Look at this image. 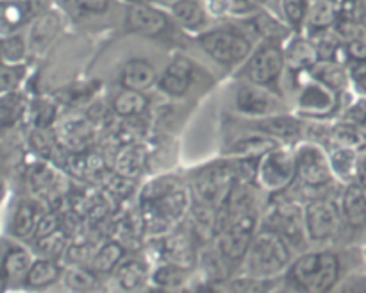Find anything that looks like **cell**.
Returning <instances> with one entry per match:
<instances>
[{
  "label": "cell",
  "instance_id": "obj_1",
  "mask_svg": "<svg viewBox=\"0 0 366 293\" xmlns=\"http://www.w3.org/2000/svg\"><path fill=\"white\" fill-rule=\"evenodd\" d=\"M192 204L189 186L177 175L164 174L150 179L139 192L143 232L154 238L168 234L188 217Z\"/></svg>",
  "mask_w": 366,
  "mask_h": 293
},
{
  "label": "cell",
  "instance_id": "obj_2",
  "mask_svg": "<svg viewBox=\"0 0 366 293\" xmlns=\"http://www.w3.org/2000/svg\"><path fill=\"white\" fill-rule=\"evenodd\" d=\"M238 182V168L232 161H217L197 168L189 177L193 206L206 207L217 213Z\"/></svg>",
  "mask_w": 366,
  "mask_h": 293
},
{
  "label": "cell",
  "instance_id": "obj_3",
  "mask_svg": "<svg viewBox=\"0 0 366 293\" xmlns=\"http://www.w3.org/2000/svg\"><path fill=\"white\" fill-rule=\"evenodd\" d=\"M342 275V263L335 252H306L293 259L286 279L293 288L307 293H324L335 288Z\"/></svg>",
  "mask_w": 366,
  "mask_h": 293
},
{
  "label": "cell",
  "instance_id": "obj_4",
  "mask_svg": "<svg viewBox=\"0 0 366 293\" xmlns=\"http://www.w3.org/2000/svg\"><path fill=\"white\" fill-rule=\"evenodd\" d=\"M293 247L277 232L261 229L243 259V274L261 279H274L293 263Z\"/></svg>",
  "mask_w": 366,
  "mask_h": 293
},
{
  "label": "cell",
  "instance_id": "obj_5",
  "mask_svg": "<svg viewBox=\"0 0 366 293\" xmlns=\"http://www.w3.org/2000/svg\"><path fill=\"white\" fill-rule=\"evenodd\" d=\"M297 88V113L300 116L325 120L340 109L342 91H336L324 81L315 77L313 70L290 71Z\"/></svg>",
  "mask_w": 366,
  "mask_h": 293
},
{
  "label": "cell",
  "instance_id": "obj_6",
  "mask_svg": "<svg viewBox=\"0 0 366 293\" xmlns=\"http://www.w3.org/2000/svg\"><path fill=\"white\" fill-rule=\"evenodd\" d=\"M257 224H259L257 206L245 207L231 214L227 227L214 238V247L229 270L243 264V259L254 242V236L257 234Z\"/></svg>",
  "mask_w": 366,
  "mask_h": 293
},
{
  "label": "cell",
  "instance_id": "obj_7",
  "mask_svg": "<svg viewBox=\"0 0 366 293\" xmlns=\"http://www.w3.org/2000/svg\"><path fill=\"white\" fill-rule=\"evenodd\" d=\"M297 177L299 174H297L295 149H292L288 143H281L274 150L264 154L257 164V188L274 197L286 193Z\"/></svg>",
  "mask_w": 366,
  "mask_h": 293
},
{
  "label": "cell",
  "instance_id": "obj_8",
  "mask_svg": "<svg viewBox=\"0 0 366 293\" xmlns=\"http://www.w3.org/2000/svg\"><path fill=\"white\" fill-rule=\"evenodd\" d=\"M200 49L222 66H236L249 59L252 54V41L243 32L229 27L211 29L197 36Z\"/></svg>",
  "mask_w": 366,
  "mask_h": 293
},
{
  "label": "cell",
  "instance_id": "obj_9",
  "mask_svg": "<svg viewBox=\"0 0 366 293\" xmlns=\"http://www.w3.org/2000/svg\"><path fill=\"white\" fill-rule=\"evenodd\" d=\"M297 181L307 188H327L335 179L329 159V150L317 141H300L295 146Z\"/></svg>",
  "mask_w": 366,
  "mask_h": 293
},
{
  "label": "cell",
  "instance_id": "obj_10",
  "mask_svg": "<svg viewBox=\"0 0 366 293\" xmlns=\"http://www.w3.org/2000/svg\"><path fill=\"white\" fill-rule=\"evenodd\" d=\"M304 220H306L307 239L313 243L327 242L335 238L342 227L343 211L342 202L332 197H317L304 206Z\"/></svg>",
  "mask_w": 366,
  "mask_h": 293
},
{
  "label": "cell",
  "instance_id": "obj_11",
  "mask_svg": "<svg viewBox=\"0 0 366 293\" xmlns=\"http://www.w3.org/2000/svg\"><path fill=\"white\" fill-rule=\"evenodd\" d=\"M286 68V54L281 41L264 39L247 59L243 77L261 86H270L277 81Z\"/></svg>",
  "mask_w": 366,
  "mask_h": 293
},
{
  "label": "cell",
  "instance_id": "obj_12",
  "mask_svg": "<svg viewBox=\"0 0 366 293\" xmlns=\"http://www.w3.org/2000/svg\"><path fill=\"white\" fill-rule=\"evenodd\" d=\"M264 229L281 234L293 249H299L307 239L304 207L290 199H277L264 218Z\"/></svg>",
  "mask_w": 366,
  "mask_h": 293
},
{
  "label": "cell",
  "instance_id": "obj_13",
  "mask_svg": "<svg viewBox=\"0 0 366 293\" xmlns=\"http://www.w3.org/2000/svg\"><path fill=\"white\" fill-rule=\"evenodd\" d=\"M54 132H56L59 145L68 154L89 150L97 138L95 121L81 113H74L59 118L57 124L54 125Z\"/></svg>",
  "mask_w": 366,
  "mask_h": 293
},
{
  "label": "cell",
  "instance_id": "obj_14",
  "mask_svg": "<svg viewBox=\"0 0 366 293\" xmlns=\"http://www.w3.org/2000/svg\"><path fill=\"white\" fill-rule=\"evenodd\" d=\"M236 109L250 118H263L268 114L281 113L282 100L268 86L243 81L236 89Z\"/></svg>",
  "mask_w": 366,
  "mask_h": 293
},
{
  "label": "cell",
  "instance_id": "obj_15",
  "mask_svg": "<svg viewBox=\"0 0 366 293\" xmlns=\"http://www.w3.org/2000/svg\"><path fill=\"white\" fill-rule=\"evenodd\" d=\"M125 27L132 34L159 38L172 29V20L164 11L150 4H132L125 13Z\"/></svg>",
  "mask_w": 366,
  "mask_h": 293
},
{
  "label": "cell",
  "instance_id": "obj_16",
  "mask_svg": "<svg viewBox=\"0 0 366 293\" xmlns=\"http://www.w3.org/2000/svg\"><path fill=\"white\" fill-rule=\"evenodd\" d=\"M36 257L27 247L14 238H4L2 242V284L4 289L9 282L24 281Z\"/></svg>",
  "mask_w": 366,
  "mask_h": 293
},
{
  "label": "cell",
  "instance_id": "obj_17",
  "mask_svg": "<svg viewBox=\"0 0 366 293\" xmlns=\"http://www.w3.org/2000/svg\"><path fill=\"white\" fill-rule=\"evenodd\" d=\"M192 236L188 232H182L179 229H174L168 234L159 236V263L163 261H172L181 267L192 268L197 263V252L193 247Z\"/></svg>",
  "mask_w": 366,
  "mask_h": 293
},
{
  "label": "cell",
  "instance_id": "obj_18",
  "mask_svg": "<svg viewBox=\"0 0 366 293\" xmlns=\"http://www.w3.org/2000/svg\"><path fill=\"white\" fill-rule=\"evenodd\" d=\"M193 82V63L184 56H175L159 75L157 88L168 96H182L188 93Z\"/></svg>",
  "mask_w": 366,
  "mask_h": 293
},
{
  "label": "cell",
  "instance_id": "obj_19",
  "mask_svg": "<svg viewBox=\"0 0 366 293\" xmlns=\"http://www.w3.org/2000/svg\"><path fill=\"white\" fill-rule=\"evenodd\" d=\"M250 127L256 131L264 132V134L272 136V138L279 139L281 143H292L302 136L304 124L300 118L293 116V114H268L263 118H254L250 120Z\"/></svg>",
  "mask_w": 366,
  "mask_h": 293
},
{
  "label": "cell",
  "instance_id": "obj_20",
  "mask_svg": "<svg viewBox=\"0 0 366 293\" xmlns=\"http://www.w3.org/2000/svg\"><path fill=\"white\" fill-rule=\"evenodd\" d=\"M63 29V18L57 11L49 9L45 13H39L32 18V24L29 27V49L34 54H41Z\"/></svg>",
  "mask_w": 366,
  "mask_h": 293
},
{
  "label": "cell",
  "instance_id": "obj_21",
  "mask_svg": "<svg viewBox=\"0 0 366 293\" xmlns=\"http://www.w3.org/2000/svg\"><path fill=\"white\" fill-rule=\"evenodd\" d=\"M39 207L41 206H39V202H36L34 199H24L16 204L13 218H11L9 224L11 238L18 239V242L34 239L39 218L45 213V211H41Z\"/></svg>",
  "mask_w": 366,
  "mask_h": 293
},
{
  "label": "cell",
  "instance_id": "obj_22",
  "mask_svg": "<svg viewBox=\"0 0 366 293\" xmlns=\"http://www.w3.org/2000/svg\"><path fill=\"white\" fill-rule=\"evenodd\" d=\"M147 157H149V152H147V146L143 145V143H124L113 156L111 168H113L118 175H124V177L136 179V181H138L139 175L145 170Z\"/></svg>",
  "mask_w": 366,
  "mask_h": 293
},
{
  "label": "cell",
  "instance_id": "obj_23",
  "mask_svg": "<svg viewBox=\"0 0 366 293\" xmlns=\"http://www.w3.org/2000/svg\"><path fill=\"white\" fill-rule=\"evenodd\" d=\"M286 54V70L300 71V70H313L320 63V54H318L317 43L313 38H304V36H295L288 41L285 49Z\"/></svg>",
  "mask_w": 366,
  "mask_h": 293
},
{
  "label": "cell",
  "instance_id": "obj_24",
  "mask_svg": "<svg viewBox=\"0 0 366 293\" xmlns=\"http://www.w3.org/2000/svg\"><path fill=\"white\" fill-rule=\"evenodd\" d=\"M343 220L352 229L366 227V188L361 182L352 181L345 184L342 193Z\"/></svg>",
  "mask_w": 366,
  "mask_h": 293
},
{
  "label": "cell",
  "instance_id": "obj_25",
  "mask_svg": "<svg viewBox=\"0 0 366 293\" xmlns=\"http://www.w3.org/2000/svg\"><path fill=\"white\" fill-rule=\"evenodd\" d=\"M54 163L50 161H43V163H36L31 168V174H29V186H31L32 193H36L41 199H57V197L63 193L61 184H63V179H61L59 170H57V164L52 167Z\"/></svg>",
  "mask_w": 366,
  "mask_h": 293
},
{
  "label": "cell",
  "instance_id": "obj_26",
  "mask_svg": "<svg viewBox=\"0 0 366 293\" xmlns=\"http://www.w3.org/2000/svg\"><path fill=\"white\" fill-rule=\"evenodd\" d=\"M157 81H159V75L156 68L145 59L127 61L120 70V86L125 89L149 91L157 84Z\"/></svg>",
  "mask_w": 366,
  "mask_h": 293
},
{
  "label": "cell",
  "instance_id": "obj_27",
  "mask_svg": "<svg viewBox=\"0 0 366 293\" xmlns=\"http://www.w3.org/2000/svg\"><path fill=\"white\" fill-rule=\"evenodd\" d=\"M281 145V141L264 132L257 131L256 134L243 136L229 145V156L234 159H261L264 154L274 150L275 146Z\"/></svg>",
  "mask_w": 366,
  "mask_h": 293
},
{
  "label": "cell",
  "instance_id": "obj_28",
  "mask_svg": "<svg viewBox=\"0 0 366 293\" xmlns=\"http://www.w3.org/2000/svg\"><path fill=\"white\" fill-rule=\"evenodd\" d=\"M150 274L152 270L147 261L138 259V257H125L114 270V281L118 288L124 292H134L150 281Z\"/></svg>",
  "mask_w": 366,
  "mask_h": 293
},
{
  "label": "cell",
  "instance_id": "obj_29",
  "mask_svg": "<svg viewBox=\"0 0 366 293\" xmlns=\"http://www.w3.org/2000/svg\"><path fill=\"white\" fill-rule=\"evenodd\" d=\"M61 275H63V267H61L59 261L38 256L21 282L29 289H45L56 284Z\"/></svg>",
  "mask_w": 366,
  "mask_h": 293
},
{
  "label": "cell",
  "instance_id": "obj_30",
  "mask_svg": "<svg viewBox=\"0 0 366 293\" xmlns=\"http://www.w3.org/2000/svg\"><path fill=\"white\" fill-rule=\"evenodd\" d=\"M170 13L175 24L188 31H200L207 24V7L202 0H174Z\"/></svg>",
  "mask_w": 366,
  "mask_h": 293
},
{
  "label": "cell",
  "instance_id": "obj_31",
  "mask_svg": "<svg viewBox=\"0 0 366 293\" xmlns=\"http://www.w3.org/2000/svg\"><path fill=\"white\" fill-rule=\"evenodd\" d=\"M360 150L350 149V146H329V159H331V168L332 174H335V179L345 182V184L356 181L357 168H360Z\"/></svg>",
  "mask_w": 366,
  "mask_h": 293
},
{
  "label": "cell",
  "instance_id": "obj_32",
  "mask_svg": "<svg viewBox=\"0 0 366 293\" xmlns=\"http://www.w3.org/2000/svg\"><path fill=\"white\" fill-rule=\"evenodd\" d=\"M29 145L34 150L36 156L41 157L43 161H50L54 164H59L57 159L64 157L66 159L68 152L59 145L57 141V136L52 129H39V127H31L29 132Z\"/></svg>",
  "mask_w": 366,
  "mask_h": 293
},
{
  "label": "cell",
  "instance_id": "obj_33",
  "mask_svg": "<svg viewBox=\"0 0 366 293\" xmlns=\"http://www.w3.org/2000/svg\"><path fill=\"white\" fill-rule=\"evenodd\" d=\"M342 14V7L338 6L336 0H318L313 2L310 7V14H307L306 27L310 34H317V32L327 31L336 25Z\"/></svg>",
  "mask_w": 366,
  "mask_h": 293
},
{
  "label": "cell",
  "instance_id": "obj_34",
  "mask_svg": "<svg viewBox=\"0 0 366 293\" xmlns=\"http://www.w3.org/2000/svg\"><path fill=\"white\" fill-rule=\"evenodd\" d=\"M125 259V245L118 239L104 242L97 250H93V256L89 259V267L99 275L114 274L118 264Z\"/></svg>",
  "mask_w": 366,
  "mask_h": 293
},
{
  "label": "cell",
  "instance_id": "obj_35",
  "mask_svg": "<svg viewBox=\"0 0 366 293\" xmlns=\"http://www.w3.org/2000/svg\"><path fill=\"white\" fill-rule=\"evenodd\" d=\"M329 146H350L360 152L366 150V131L361 129L360 125L352 124V121H340V124L332 125L327 132Z\"/></svg>",
  "mask_w": 366,
  "mask_h": 293
},
{
  "label": "cell",
  "instance_id": "obj_36",
  "mask_svg": "<svg viewBox=\"0 0 366 293\" xmlns=\"http://www.w3.org/2000/svg\"><path fill=\"white\" fill-rule=\"evenodd\" d=\"M149 107V99L145 91H136V89H122L111 102V111L118 118H136L143 114Z\"/></svg>",
  "mask_w": 366,
  "mask_h": 293
},
{
  "label": "cell",
  "instance_id": "obj_37",
  "mask_svg": "<svg viewBox=\"0 0 366 293\" xmlns=\"http://www.w3.org/2000/svg\"><path fill=\"white\" fill-rule=\"evenodd\" d=\"M61 281L70 292H93L99 288V274L89 264H70L63 268Z\"/></svg>",
  "mask_w": 366,
  "mask_h": 293
},
{
  "label": "cell",
  "instance_id": "obj_38",
  "mask_svg": "<svg viewBox=\"0 0 366 293\" xmlns=\"http://www.w3.org/2000/svg\"><path fill=\"white\" fill-rule=\"evenodd\" d=\"M29 100L20 93V89L9 93H2V102H0V121L2 129L14 127L29 111Z\"/></svg>",
  "mask_w": 366,
  "mask_h": 293
},
{
  "label": "cell",
  "instance_id": "obj_39",
  "mask_svg": "<svg viewBox=\"0 0 366 293\" xmlns=\"http://www.w3.org/2000/svg\"><path fill=\"white\" fill-rule=\"evenodd\" d=\"M189 268L181 267L177 263H172V261H163V263L157 264L156 268L150 274V282L157 288H179V286L184 284L188 281Z\"/></svg>",
  "mask_w": 366,
  "mask_h": 293
},
{
  "label": "cell",
  "instance_id": "obj_40",
  "mask_svg": "<svg viewBox=\"0 0 366 293\" xmlns=\"http://www.w3.org/2000/svg\"><path fill=\"white\" fill-rule=\"evenodd\" d=\"M31 127L52 129L57 124V102L49 96H36L31 100L27 111Z\"/></svg>",
  "mask_w": 366,
  "mask_h": 293
},
{
  "label": "cell",
  "instance_id": "obj_41",
  "mask_svg": "<svg viewBox=\"0 0 366 293\" xmlns=\"http://www.w3.org/2000/svg\"><path fill=\"white\" fill-rule=\"evenodd\" d=\"M252 16V25H254V31L264 39H272V41H282V39H288L290 38V32L293 31L288 24H282L279 21L277 18L270 16L268 13H263V11H256Z\"/></svg>",
  "mask_w": 366,
  "mask_h": 293
},
{
  "label": "cell",
  "instance_id": "obj_42",
  "mask_svg": "<svg viewBox=\"0 0 366 293\" xmlns=\"http://www.w3.org/2000/svg\"><path fill=\"white\" fill-rule=\"evenodd\" d=\"M313 74L315 77H318L320 81H324L325 84L335 88L336 91H343V89L347 88V82L350 81L349 68L336 63V61H320V63L313 68Z\"/></svg>",
  "mask_w": 366,
  "mask_h": 293
},
{
  "label": "cell",
  "instance_id": "obj_43",
  "mask_svg": "<svg viewBox=\"0 0 366 293\" xmlns=\"http://www.w3.org/2000/svg\"><path fill=\"white\" fill-rule=\"evenodd\" d=\"M68 238L70 236L63 229H57V231L50 232V234L43 236V238L34 239L36 250L39 252V256L61 261L64 257V254H66L68 247H70V239Z\"/></svg>",
  "mask_w": 366,
  "mask_h": 293
},
{
  "label": "cell",
  "instance_id": "obj_44",
  "mask_svg": "<svg viewBox=\"0 0 366 293\" xmlns=\"http://www.w3.org/2000/svg\"><path fill=\"white\" fill-rule=\"evenodd\" d=\"M207 11L217 16L232 14V16H250L257 11V4L254 0H207Z\"/></svg>",
  "mask_w": 366,
  "mask_h": 293
},
{
  "label": "cell",
  "instance_id": "obj_45",
  "mask_svg": "<svg viewBox=\"0 0 366 293\" xmlns=\"http://www.w3.org/2000/svg\"><path fill=\"white\" fill-rule=\"evenodd\" d=\"M29 39L25 36L13 32L4 34L2 38V63H25L29 54Z\"/></svg>",
  "mask_w": 366,
  "mask_h": 293
},
{
  "label": "cell",
  "instance_id": "obj_46",
  "mask_svg": "<svg viewBox=\"0 0 366 293\" xmlns=\"http://www.w3.org/2000/svg\"><path fill=\"white\" fill-rule=\"evenodd\" d=\"M310 7V0H281L282 16L293 31H300L302 27H306Z\"/></svg>",
  "mask_w": 366,
  "mask_h": 293
},
{
  "label": "cell",
  "instance_id": "obj_47",
  "mask_svg": "<svg viewBox=\"0 0 366 293\" xmlns=\"http://www.w3.org/2000/svg\"><path fill=\"white\" fill-rule=\"evenodd\" d=\"M27 77V66L25 63H2V74H0V91L9 93L20 89Z\"/></svg>",
  "mask_w": 366,
  "mask_h": 293
},
{
  "label": "cell",
  "instance_id": "obj_48",
  "mask_svg": "<svg viewBox=\"0 0 366 293\" xmlns=\"http://www.w3.org/2000/svg\"><path fill=\"white\" fill-rule=\"evenodd\" d=\"M4 27L11 29V31H16L18 27L27 21V18H31L27 6L24 2H18V0H6L4 2Z\"/></svg>",
  "mask_w": 366,
  "mask_h": 293
},
{
  "label": "cell",
  "instance_id": "obj_49",
  "mask_svg": "<svg viewBox=\"0 0 366 293\" xmlns=\"http://www.w3.org/2000/svg\"><path fill=\"white\" fill-rule=\"evenodd\" d=\"M272 286V279H261L252 277V275L243 274V277L232 279L229 288L236 289V292H264Z\"/></svg>",
  "mask_w": 366,
  "mask_h": 293
},
{
  "label": "cell",
  "instance_id": "obj_50",
  "mask_svg": "<svg viewBox=\"0 0 366 293\" xmlns=\"http://www.w3.org/2000/svg\"><path fill=\"white\" fill-rule=\"evenodd\" d=\"M57 229H61V217L56 213V211H45V213L41 214V218H39V224H38V229H36V234H34V239L38 238H43V236L50 234V232L57 231Z\"/></svg>",
  "mask_w": 366,
  "mask_h": 293
},
{
  "label": "cell",
  "instance_id": "obj_51",
  "mask_svg": "<svg viewBox=\"0 0 366 293\" xmlns=\"http://www.w3.org/2000/svg\"><path fill=\"white\" fill-rule=\"evenodd\" d=\"M347 52H349L350 64L366 63V38H356L345 41Z\"/></svg>",
  "mask_w": 366,
  "mask_h": 293
},
{
  "label": "cell",
  "instance_id": "obj_52",
  "mask_svg": "<svg viewBox=\"0 0 366 293\" xmlns=\"http://www.w3.org/2000/svg\"><path fill=\"white\" fill-rule=\"evenodd\" d=\"M350 81H352L354 88L357 93L366 96V63H352L349 66Z\"/></svg>",
  "mask_w": 366,
  "mask_h": 293
},
{
  "label": "cell",
  "instance_id": "obj_53",
  "mask_svg": "<svg viewBox=\"0 0 366 293\" xmlns=\"http://www.w3.org/2000/svg\"><path fill=\"white\" fill-rule=\"evenodd\" d=\"M75 4V7L84 13H92V14H102L109 9L111 0H71Z\"/></svg>",
  "mask_w": 366,
  "mask_h": 293
},
{
  "label": "cell",
  "instance_id": "obj_54",
  "mask_svg": "<svg viewBox=\"0 0 366 293\" xmlns=\"http://www.w3.org/2000/svg\"><path fill=\"white\" fill-rule=\"evenodd\" d=\"M343 120L352 121V124L360 125L361 129H365L366 131V100H361V102L350 106Z\"/></svg>",
  "mask_w": 366,
  "mask_h": 293
},
{
  "label": "cell",
  "instance_id": "obj_55",
  "mask_svg": "<svg viewBox=\"0 0 366 293\" xmlns=\"http://www.w3.org/2000/svg\"><path fill=\"white\" fill-rule=\"evenodd\" d=\"M345 289H352V292H366V275H354L349 279V284L343 286Z\"/></svg>",
  "mask_w": 366,
  "mask_h": 293
},
{
  "label": "cell",
  "instance_id": "obj_56",
  "mask_svg": "<svg viewBox=\"0 0 366 293\" xmlns=\"http://www.w3.org/2000/svg\"><path fill=\"white\" fill-rule=\"evenodd\" d=\"M357 182H361V184L366 188V150H363V154H361L360 157V168H357Z\"/></svg>",
  "mask_w": 366,
  "mask_h": 293
},
{
  "label": "cell",
  "instance_id": "obj_57",
  "mask_svg": "<svg viewBox=\"0 0 366 293\" xmlns=\"http://www.w3.org/2000/svg\"><path fill=\"white\" fill-rule=\"evenodd\" d=\"M124 2H127V4H150L152 2V0H124Z\"/></svg>",
  "mask_w": 366,
  "mask_h": 293
},
{
  "label": "cell",
  "instance_id": "obj_58",
  "mask_svg": "<svg viewBox=\"0 0 366 293\" xmlns=\"http://www.w3.org/2000/svg\"><path fill=\"white\" fill-rule=\"evenodd\" d=\"M254 2H256L257 6H267V4L270 2V0H254Z\"/></svg>",
  "mask_w": 366,
  "mask_h": 293
},
{
  "label": "cell",
  "instance_id": "obj_59",
  "mask_svg": "<svg viewBox=\"0 0 366 293\" xmlns=\"http://www.w3.org/2000/svg\"><path fill=\"white\" fill-rule=\"evenodd\" d=\"M310 2H311V4H313V2H318V0H310Z\"/></svg>",
  "mask_w": 366,
  "mask_h": 293
},
{
  "label": "cell",
  "instance_id": "obj_60",
  "mask_svg": "<svg viewBox=\"0 0 366 293\" xmlns=\"http://www.w3.org/2000/svg\"><path fill=\"white\" fill-rule=\"evenodd\" d=\"M363 4H365V7H366V0H363Z\"/></svg>",
  "mask_w": 366,
  "mask_h": 293
}]
</instances>
